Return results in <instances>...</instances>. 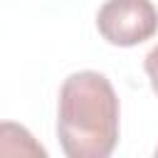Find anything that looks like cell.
I'll return each instance as SVG.
<instances>
[{
  "mask_svg": "<svg viewBox=\"0 0 158 158\" xmlns=\"http://www.w3.org/2000/svg\"><path fill=\"white\" fill-rule=\"evenodd\" d=\"M20 146L22 156H47V151L32 138V133L25 126H17L12 121H5L0 126V153L5 156H15Z\"/></svg>",
  "mask_w": 158,
  "mask_h": 158,
  "instance_id": "cell-3",
  "label": "cell"
},
{
  "mask_svg": "<svg viewBox=\"0 0 158 158\" xmlns=\"http://www.w3.org/2000/svg\"><path fill=\"white\" fill-rule=\"evenodd\" d=\"M96 30L114 47H136L158 32V10L151 0H106L96 12Z\"/></svg>",
  "mask_w": 158,
  "mask_h": 158,
  "instance_id": "cell-2",
  "label": "cell"
},
{
  "mask_svg": "<svg viewBox=\"0 0 158 158\" xmlns=\"http://www.w3.org/2000/svg\"><path fill=\"white\" fill-rule=\"evenodd\" d=\"M118 96L106 74L81 69L59 86L57 136L69 158H109L118 143Z\"/></svg>",
  "mask_w": 158,
  "mask_h": 158,
  "instance_id": "cell-1",
  "label": "cell"
},
{
  "mask_svg": "<svg viewBox=\"0 0 158 158\" xmlns=\"http://www.w3.org/2000/svg\"><path fill=\"white\" fill-rule=\"evenodd\" d=\"M143 69H146V74H148V81H151L153 94L158 96V44L146 54V59H143Z\"/></svg>",
  "mask_w": 158,
  "mask_h": 158,
  "instance_id": "cell-4",
  "label": "cell"
},
{
  "mask_svg": "<svg viewBox=\"0 0 158 158\" xmlns=\"http://www.w3.org/2000/svg\"><path fill=\"white\" fill-rule=\"evenodd\" d=\"M156 156H158V146H156Z\"/></svg>",
  "mask_w": 158,
  "mask_h": 158,
  "instance_id": "cell-5",
  "label": "cell"
}]
</instances>
